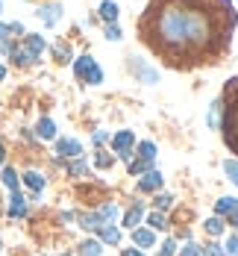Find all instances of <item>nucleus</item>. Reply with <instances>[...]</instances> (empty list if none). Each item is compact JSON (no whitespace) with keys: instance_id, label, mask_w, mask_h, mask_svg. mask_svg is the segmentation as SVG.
<instances>
[{"instance_id":"obj_1","label":"nucleus","mask_w":238,"mask_h":256,"mask_svg":"<svg viewBox=\"0 0 238 256\" xmlns=\"http://www.w3.org/2000/svg\"><path fill=\"white\" fill-rule=\"evenodd\" d=\"M238 9L233 0H147L138 15V42L171 71L221 65L233 50Z\"/></svg>"},{"instance_id":"obj_2","label":"nucleus","mask_w":238,"mask_h":256,"mask_svg":"<svg viewBox=\"0 0 238 256\" xmlns=\"http://www.w3.org/2000/svg\"><path fill=\"white\" fill-rule=\"evenodd\" d=\"M221 138L238 159V77H230L221 92Z\"/></svg>"},{"instance_id":"obj_3","label":"nucleus","mask_w":238,"mask_h":256,"mask_svg":"<svg viewBox=\"0 0 238 256\" xmlns=\"http://www.w3.org/2000/svg\"><path fill=\"white\" fill-rule=\"evenodd\" d=\"M74 74H77L79 82H88V86H100L103 82V71L97 68V62L91 56H79L74 62Z\"/></svg>"},{"instance_id":"obj_4","label":"nucleus","mask_w":238,"mask_h":256,"mask_svg":"<svg viewBox=\"0 0 238 256\" xmlns=\"http://www.w3.org/2000/svg\"><path fill=\"white\" fill-rule=\"evenodd\" d=\"M132 142H135V138H132V132H130V130H124V132H118V136L112 138V148H115V154H121V156H130L127 150L132 148Z\"/></svg>"},{"instance_id":"obj_5","label":"nucleus","mask_w":238,"mask_h":256,"mask_svg":"<svg viewBox=\"0 0 238 256\" xmlns=\"http://www.w3.org/2000/svg\"><path fill=\"white\" fill-rule=\"evenodd\" d=\"M162 188V174L159 171H147L144 180H138V192H156Z\"/></svg>"},{"instance_id":"obj_6","label":"nucleus","mask_w":238,"mask_h":256,"mask_svg":"<svg viewBox=\"0 0 238 256\" xmlns=\"http://www.w3.org/2000/svg\"><path fill=\"white\" fill-rule=\"evenodd\" d=\"M24 50H26V56H29V59H38V53L44 50V42H41V36H26Z\"/></svg>"},{"instance_id":"obj_7","label":"nucleus","mask_w":238,"mask_h":256,"mask_svg":"<svg viewBox=\"0 0 238 256\" xmlns=\"http://www.w3.org/2000/svg\"><path fill=\"white\" fill-rule=\"evenodd\" d=\"M56 150L62 156H79L82 154V148H79V142L74 138H59V144H56Z\"/></svg>"},{"instance_id":"obj_8","label":"nucleus","mask_w":238,"mask_h":256,"mask_svg":"<svg viewBox=\"0 0 238 256\" xmlns=\"http://www.w3.org/2000/svg\"><path fill=\"white\" fill-rule=\"evenodd\" d=\"M215 212L218 215H233V212H238V198H221L215 204Z\"/></svg>"},{"instance_id":"obj_9","label":"nucleus","mask_w":238,"mask_h":256,"mask_svg":"<svg viewBox=\"0 0 238 256\" xmlns=\"http://www.w3.org/2000/svg\"><path fill=\"white\" fill-rule=\"evenodd\" d=\"M9 215H12V218H24V215H26V204H24V198H21L18 192H12V206H9Z\"/></svg>"},{"instance_id":"obj_10","label":"nucleus","mask_w":238,"mask_h":256,"mask_svg":"<svg viewBox=\"0 0 238 256\" xmlns=\"http://www.w3.org/2000/svg\"><path fill=\"white\" fill-rule=\"evenodd\" d=\"M132 242L141 244V248H150V244L156 242V236H153L150 230H132Z\"/></svg>"},{"instance_id":"obj_11","label":"nucleus","mask_w":238,"mask_h":256,"mask_svg":"<svg viewBox=\"0 0 238 256\" xmlns=\"http://www.w3.org/2000/svg\"><path fill=\"white\" fill-rule=\"evenodd\" d=\"M24 182L32 188V192H41V188H44V177H41V174H35V171H26Z\"/></svg>"},{"instance_id":"obj_12","label":"nucleus","mask_w":238,"mask_h":256,"mask_svg":"<svg viewBox=\"0 0 238 256\" xmlns=\"http://www.w3.org/2000/svg\"><path fill=\"white\" fill-rule=\"evenodd\" d=\"M138 221H141V206L135 204V206H132V209H130V212L124 215V224H127V227H130V230H132V227H135Z\"/></svg>"},{"instance_id":"obj_13","label":"nucleus","mask_w":238,"mask_h":256,"mask_svg":"<svg viewBox=\"0 0 238 256\" xmlns=\"http://www.w3.org/2000/svg\"><path fill=\"white\" fill-rule=\"evenodd\" d=\"M138 154H141V159L153 162V156H156V144H153V142H141V144H138Z\"/></svg>"},{"instance_id":"obj_14","label":"nucleus","mask_w":238,"mask_h":256,"mask_svg":"<svg viewBox=\"0 0 238 256\" xmlns=\"http://www.w3.org/2000/svg\"><path fill=\"white\" fill-rule=\"evenodd\" d=\"M38 132H41V138H53L56 127H53V121H50V118H41V121H38Z\"/></svg>"},{"instance_id":"obj_15","label":"nucleus","mask_w":238,"mask_h":256,"mask_svg":"<svg viewBox=\"0 0 238 256\" xmlns=\"http://www.w3.org/2000/svg\"><path fill=\"white\" fill-rule=\"evenodd\" d=\"M100 15H103L106 21H115V18H118V6H115V3H109V0H106L103 6H100Z\"/></svg>"},{"instance_id":"obj_16","label":"nucleus","mask_w":238,"mask_h":256,"mask_svg":"<svg viewBox=\"0 0 238 256\" xmlns=\"http://www.w3.org/2000/svg\"><path fill=\"white\" fill-rule=\"evenodd\" d=\"M206 232H209V236H221V232H224V221H221V218H209V221H206Z\"/></svg>"},{"instance_id":"obj_17","label":"nucleus","mask_w":238,"mask_h":256,"mask_svg":"<svg viewBox=\"0 0 238 256\" xmlns=\"http://www.w3.org/2000/svg\"><path fill=\"white\" fill-rule=\"evenodd\" d=\"M224 171H227V174H230V180L238 186V159H230V162L224 165Z\"/></svg>"},{"instance_id":"obj_18","label":"nucleus","mask_w":238,"mask_h":256,"mask_svg":"<svg viewBox=\"0 0 238 256\" xmlns=\"http://www.w3.org/2000/svg\"><path fill=\"white\" fill-rule=\"evenodd\" d=\"M56 18H59V6H47V9L41 12V21H44V24H53Z\"/></svg>"},{"instance_id":"obj_19","label":"nucleus","mask_w":238,"mask_h":256,"mask_svg":"<svg viewBox=\"0 0 238 256\" xmlns=\"http://www.w3.org/2000/svg\"><path fill=\"white\" fill-rule=\"evenodd\" d=\"M3 182H6L12 192H18V180H15V171H12V168H6V171H3Z\"/></svg>"},{"instance_id":"obj_20","label":"nucleus","mask_w":238,"mask_h":256,"mask_svg":"<svg viewBox=\"0 0 238 256\" xmlns=\"http://www.w3.org/2000/svg\"><path fill=\"white\" fill-rule=\"evenodd\" d=\"M97 232L103 236L106 242H112V244L118 242V230H115V227H97Z\"/></svg>"},{"instance_id":"obj_21","label":"nucleus","mask_w":238,"mask_h":256,"mask_svg":"<svg viewBox=\"0 0 238 256\" xmlns=\"http://www.w3.org/2000/svg\"><path fill=\"white\" fill-rule=\"evenodd\" d=\"M82 256H100V244L97 242H85L82 244Z\"/></svg>"},{"instance_id":"obj_22","label":"nucleus","mask_w":238,"mask_h":256,"mask_svg":"<svg viewBox=\"0 0 238 256\" xmlns=\"http://www.w3.org/2000/svg\"><path fill=\"white\" fill-rule=\"evenodd\" d=\"M150 168V162L147 159H138V162H130V174H141V171H147Z\"/></svg>"},{"instance_id":"obj_23","label":"nucleus","mask_w":238,"mask_h":256,"mask_svg":"<svg viewBox=\"0 0 238 256\" xmlns=\"http://www.w3.org/2000/svg\"><path fill=\"white\" fill-rule=\"evenodd\" d=\"M147 224H150L153 230H165V227H168V224H165V218H162V215H156V212L147 218Z\"/></svg>"},{"instance_id":"obj_24","label":"nucleus","mask_w":238,"mask_h":256,"mask_svg":"<svg viewBox=\"0 0 238 256\" xmlns=\"http://www.w3.org/2000/svg\"><path fill=\"white\" fill-rule=\"evenodd\" d=\"M174 250H177V244H174V242H171V238H168V242H165V244H162V250H159L156 256H174Z\"/></svg>"},{"instance_id":"obj_25","label":"nucleus","mask_w":238,"mask_h":256,"mask_svg":"<svg viewBox=\"0 0 238 256\" xmlns=\"http://www.w3.org/2000/svg\"><path fill=\"white\" fill-rule=\"evenodd\" d=\"M200 256H224V250H221L218 244H206V248H203V254H200Z\"/></svg>"},{"instance_id":"obj_26","label":"nucleus","mask_w":238,"mask_h":256,"mask_svg":"<svg viewBox=\"0 0 238 256\" xmlns=\"http://www.w3.org/2000/svg\"><path fill=\"white\" fill-rule=\"evenodd\" d=\"M227 254H230V256H238V236H233V238L227 242Z\"/></svg>"},{"instance_id":"obj_27","label":"nucleus","mask_w":238,"mask_h":256,"mask_svg":"<svg viewBox=\"0 0 238 256\" xmlns=\"http://www.w3.org/2000/svg\"><path fill=\"white\" fill-rule=\"evenodd\" d=\"M56 62H59V65H62V62H68V48H56Z\"/></svg>"},{"instance_id":"obj_28","label":"nucleus","mask_w":238,"mask_h":256,"mask_svg":"<svg viewBox=\"0 0 238 256\" xmlns=\"http://www.w3.org/2000/svg\"><path fill=\"white\" fill-rule=\"evenodd\" d=\"M180 256H200V248H197V244H188V248H183Z\"/></svg>"},{"instance_id":"obj_29","label":"nucleus","mask_w":238,"mask_h":256,"mask_svg":"<svg viewBox=\"0 0 238 256\" xmlns=\"http://www.w3.org/2000/svg\"><path fill=\"white\" fill-rule=\"evenodd\" d=\"M112 162H115V159H112V156H106V154H100V156H97V165H100V168H109Z\"/></svg>"},{"instance_id":"obj_30","label":"nucleus","mask_w":238,"mask_h":256,"mask_svg":"<svg viewBox=\"0 0 238 256\" xmlns=\"http://www.w3.org/2000/svg\"><path fill=\"white\" fill-rule=\"evenodd\" d=\"M156 204H159V209H168V206H171V198H168V194H159Z\"/></svg>"},{"instance_id":"obj_31","label":"nucleus","mask_w":238,"mask_h":256,"mask_svg":"<svg viewBox=\"0 0 238 256\" xmlns=\"http://www.w3.org/2000/svg\"><path fill=\"white\" fill-rule=\"evenodd\" d=\"M68 171H71V174H74V177H77V174H82V171H85V165H82V162H74V165H71V168H68Z\"/></svg>"},{"instance_id":"obj_32","label":"nucleus","mask_w":238,"mask_h":256,"mask_svg":"<svg viewBox=\"0 0 238 256\" xmlns=\"http://www.w3.org/2000/svg\"><path fill=\"white\" fill-rule=\"evenodd\" d=\"M106 36H109V38H121V32H118V26H109V30H106Z\"/></svg>"},{"instance_id":"obj_33","label":"nucleus","mask_w":238,"mask_h":256,"mask_svg":"<svg viewBox=\"0 0 238 256\" xmlns=\"http://www.w3.org/2000/svg\"><path fill=\"white\" fill-rule=\"evenodd\" d=\"M227 224H233V227L238 230V212H233V215H227Z\"/></svg>"},{"instance_id":"obj_34","label":"nucleus","mask_w":238,"mask_h":256,"mask_svg":"<svg viewBox=\"0 0 238 256\" xmlns=\"http://www.w3.org/2000/svg\"><path fill=\"white\" fill-rule=\"evenodd\" d=\"M124 256H141L138 250H124Z\"/></svg>"},{"instance_id":"obj_35","label":"nucleus","mask_w":238,"mask_h":256,"mask_svg":"<svg viewBox=\"0 0 238 256\" xmlns=\"http://www.w3.org/2000/svg\"><path fill=\"white\" fill-rule=\"evenodd\" d=\"M6 77V68H3V65H0V80Z\"/></svg>"},{"instance_id":"obj_36","label":"nucleus","mask_w":238,"mask_h":256,"mask_svg":"<svg viewBox=\"0 0 238 256\" xmlns=\"http://www.w3.org/2000/svg\"><path fill=\"white\" fill-rule=\"evenodd\" d=\"M0 162H3V144H0Z\"/></svg>"},{"instance_id":"obj_37","label":"nucleus","mask_w":238,"mask_h":256,"mask_svg":"<svg viewBox=\"0 0 238 256\" xmlns=\"http://www.w3.org/2000/svg\"><path fill=\"white\" fill-rule=\"evenodd\" d=\"M3 32H6V26H3V24H0V36H3Z\"/></svg>"}]
</instances>
